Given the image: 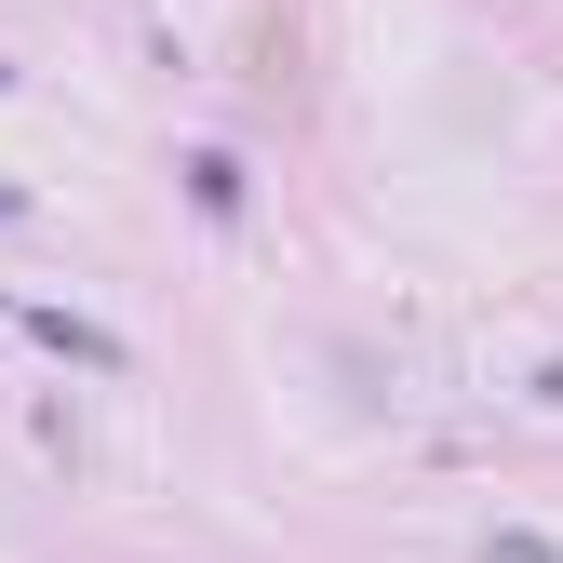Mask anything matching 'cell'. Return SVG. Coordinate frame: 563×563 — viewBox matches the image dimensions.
Masks as SVG:
<instances>
[{"label": "cell", "instance_id": "6da1fadb", "mask_svg": "<svg viewBox=\"0 0 563 563\" xmlns=\"http://www.w3.org/2000/svg\"><path fill=\"white\" fill-rule=\"evenodd\" d=\"M0 216H14V188H0Z\"/></svg>", "mask_w": 563, "mask_h": 563}]
</instances>
